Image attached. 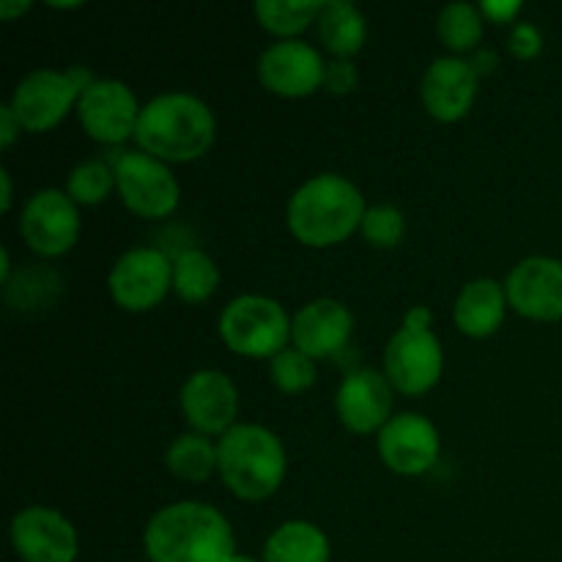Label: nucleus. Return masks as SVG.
<instances>
[{"mask_svg":"<svg viewBox=\"0 0 562 562\" xmlns=\"http://www.w3.org/2000/svg\"><path fill=\"white\" fill-rule=\"evenodd\" d=\"M140 110V99L124 80L97 77L77 99L75 115L93 143L119 151L135 140Z\"/></svg>","mask_w":562,"mask_h":562,"instance_id":"nucleus-8","label":"nucleus"},{"mask_svg":"<svg viewBox=\"0 0 562 562\" xmlns=\"http://www.w3.org/2000/svg\"><path fill=\"white\" fill-rule=\"evenodd\" d=\"M477 5H481L486 22H494V25H505V22L514 25V22H519L516 16H519L521 9H525L519 0H483V3Z\"/></svg>","mask_w":562,"mask_h":562,"instance_id":"nucleus-32","label":"nucleus"},{"mask_svg":"<svg viewBox=\"0 0 562 562\" xmlns=\"http://www.w3.org/2000/svg\"><path fill=\"white\" fill-rule=\"evenodd\" d=\"M263 562H333L329 536L307 519H289L263 541Z\"/></svg>","mask_w":562,"mask_h":562,"instance_id":"nucleus-21","label":"nucleus"},{"mask_svg":"<svg viewBox=\"0 0 562 562\" xmlns=\"http://www.w3.org/2000/svg\"><path fill=\"white\" fill-rule=\"evenodd\" d=\"M165 470L184 483H206L217 475V439L184 431L170 439L165 450Z\"/></svg>","mask_w":562,"mask_h":562,"instance_id":"nucleus-23","label":"nucleus"},{"mask_svg":"<svg viewBox=\"0 0 562 562\" xmlns=\"http://www.w3.org/2000/svg\"><path fill=\"white\" fill-rule=\"evenodd\" d=\"M31 9V0H0V20L14 22L16 16H25Z\"/></svg>","mask_w":562,"mask_h":562,"instance_id":"nucleus-36","label":"nucleus"},{"mask_svg":"<svg viewBox=\"0 0 562 562\" xmlns=\"http://www.w3.org/2000/svg\"><path fill=\"white\" fill-rule=\"evenodd\" d=\"M395 390L376 368H351L335 393V415L355 437H373L395 415Z\"/></svg>","mask_w":562,"mask_h":562,"instance_id":"nucleus-16","label":"nucleus"},{"mask_svg":"<svg viewBox=\"0 0 562 562\" xmlns=\"http://www.w3.org/2000/svg\"><path fill=\"white\" fill-rule=\"evenodd\" d=\"M505 283L494 278H475L461 285L453 302V324L461 335L472 340H486L503 329L508 316Z\"/></svg>","mask_w":562,"mask_h":562,"instance_id":"nucleus-20","label":"nucleus"},{"mask_svg":"<svg viewBox=\"0 0 562 562\" xmlns=\"http://www.w3.org/2000/svg\"><path fill=\"white\" fill-rule=\"evenodd\" d=\"M324 0H256L252 14L274 42L280 38H302V33L316 25Z\"/></svg>","mask_w":562,"mask_h":562,"instance_id":"nucleus-26","label":"nucleus"},{"mask_svg":"<svg viewBox=\"0 0 562 562\" xmlns=\"http://www.w3.org/2000/svg\"><path fill=\"white\" fill-rule=\"evenodd\" d=\"M217 475L241 503L274 497L289 475L283 439L261 423H239L217 439Z\"/></svg>","mask_w":562,"mask_h":562,"instance_id":"nucleus-4","label":"nucleus"},{"mask_svg":"<svg viewBox=\"0 0 562 562\" xmlns=\"http://www.w3.org/2000/svg\"><path fill=\"white\" fill-rule=\"evenodd\" d=\"M291 322L294 316L274 296L239 294L220 311L217 333L236 357L272 360L291 346Z\"/></svg>","mask_w":562,"mask_h":562,"instance_id":"nucleus-5","label":"nucleus"},{"mask_svg":"<svg viewBox=\"0 0 562 562\" xmlns=\"http://www.w3.org/2000/svg\"><path fill=\"white\" fill-rule=\"evenodd\" d=\"M228 562H263L261 558H250V554H241V552H236L234 558H231Z\"/></svg>","mask_w":562,"mask_h":562,"instance_id":"nucleus-38","label":"nucleus"},{"mask_svg":"<svg viewBox=\"0 0 562 562\" xmlns=\"http://www.w3.org/2000/svg\"><path fill=\"white\" fill-rule=\"evenodd\" d=\"M431 324H434L431 307L412 305L409 311L404 313V324H401V327H406V329H431Z\"/></svg>","mask_w":562,"mask_h":562,"instance_id":"nucleus-34","label":"nucleus"},{"mask_svg":"<svg viewBox=\"0 0 562 562\" xmlns=\"http://www.w3.org/2000/svg\"><path fill=\"white\" fill-rule=\"evenodd\" d=\"M9 541L22 562H77L80 536L66 514L49 505H25L11 516Z\"/></svg>","mask_w":562,"mask_h":562,"instance_id":"nucleus-14","label":"nucleus"},{"mask_svg":"<svg viewBox=\"0 0 562 562\" xmlns=\"http://www.w3.org/2000/svg\"><path fill=\"white\" fill-rule=\"evenodd\" d=\"M66 192L77 206H102L115 192V170L110 159L88 157L66 176Z\"/></svg>","mask_w":562,"mask_h":562,"instance_id":"nucleus-27","label":"nucleus"},{"mask_svg":"<svg viewBox=\"0 0 562 562\" xmlns=\"http://www.w3.org/2000/svg\"><path fill=\"white\" fill-rule=\"evenodd\" d=\"M360 86V69L351 58L327 60V75H324V91L333 97H349Z\"/></svg>","mask_w":562,"mask_h":562,"instance_id":"nucleus-31","label":"nucleus"},{"mask_svg":"<svg viewBox=\"0 0 562 562\" xmlns=\"http://www.w3.org/2000/svg\"><path fill=\"white\" fill-rule=\"evenodd\" d=\"M318 42L333 58H351L366 47L368 20L351 0H324L316 22Z\"/></svg>","mask_w":562,"mask_h":562,"instance_id":"nucleus-22","label":"nucleus"},{"mask_svg":"<svg viewBox=\"0 0 562 562\" xmlns=\"http://www.w3.org/2000/svg\"><path fill=\"white\" fill-rule=\"evenodd\" d=\"M20 236L38 258H60L80 241V206L58 187L36 190L20 212Z\"/></svg>","mask_w":562,"mask_h":562,"instance_id":"nucleus-9","label":"nucleus"},{"mask_svg":"<svg viewBox=\"0 0 562 562\" xmlns=\"http://www.w3.org/2000/svg\"><path fill=\"white\" fill-rule=\"evenodd\" d=\"M505 294L516 316L530 322H562V258L527 256L510 267Z\"/></svg>","mask_w":562,"mask_h":562,"instance_id":"nucleus-17","label":"nucleus"},{"mask_svg":"<svg viewBox=\"0 0 562 562\" xmlns=\"http://www.w3.org/2000/svg\"><path fill=\"white\" fill-rule=\"evenodd\" d=\"M483 33H486V16H483L481 5L456 0V3L439 9L437 38L448 49V55L470 58L475 49H481Z\"/></svg>","mask_w":562,"mask_h":562,"instance_id":"nucleus-25","label":"nucleus"},{"mask_svg":"<svg viewBox=\"0 0 562 562\" xmlns=\"http://www.w3.org/2000/svg\"><path fill=\"white\" fill-rule=\"evenodd\" d=\"M82 88L71 77L69 69H33L22 77L9 97L11 113L20 126L31 135L55 130L66 121V115L77 110Z\"/></svg>","mask_w":562,"mask_h":562,"instance_id":"nucleus-10","label":"nucleus"},{"mask_svg":"<svg viewBox=\"0 0 562 562\" xmlns=\"http://www.w3.org/2000/svg\"><path fill=\"white\" fill-rule=\"evenodd\" d=\"M170 261H173V294L184 305H203L212 300L223 274H220L217 261L206 250L184 247V250L173 252Z\"/></svg>","mask_w":562,"mask_h":562,"instance_id":"nucleus-24","label":"nucleus"},{"mask_svg":"<svg viewBox=\"0 0 562 562\" xmlns=\"http://www.w3.org/2000/svg\"><path fill=\"white\" fill-rule=\"evenodd\" d=\"M508 53L519 60H536L543 53V33L536 22L519 20L508 31Z\"/></svg>","mask_w":562,"mask_h":562,"instance_id":"nucleus-30","label":"nucleus"},{"mask_svg":"<svg viewBox=\"0 0 562 562\" xmlns=\"http://www.w3.org/2000/svg\"><path fill=\"white\" fill-rule=\"evenodd\" d=\"M148 562H228L236 536L228 516L201 499H179L154 510L143 527Z\"/></svg>","mask_w":562,"mask_h":562,"instance_id":"nucleus-1","label":"nucleus"},{"mask_svg":"<svg viewBox=\"0 0 562 562\" xmlns=\"http://www.w3.org/2000/svg\"><path fill=\"white\" fill-rule=\"evenodd\" d=\"M0 187H3V192H0V209H3V214L11 212V206H14V181H11V173L9 168H0Z\"/></svg>","mask_w":562,"mask_h":562,"instance_id":"nucleus-37","label":"nucleus"},{"mask_svg":"<svg viewBox=\"0 0 562 562\" xmlns=\"http://www.w3.org/2000/svg\"><path fill=\"white\" fill-rule=\"evenodd\" d=\"M82 3H49V9H60V11H69V9H80Z\"/></svg>","mask_w":562,"mask_h":562,"instance_id":"nucleus-39","label":"nucleus"},{"mask_svg":"<svg viewBox=\"0 0 562 562\" xmlns=\"http://www.w3.org/2000/svg\"><path fill=\"white\" fill-rule=\"evenodd\" d=\"M179 409L190 431L220 439L239 426V387L220 368H198L181 384Z\"/></svg>","mask_w":562,"mask_h":562,"instance_id":"nucleus-12","label":"nucleus"},{"mask_svg":"<svg viewBox=\"0 0 562 562\" xmlns=\"http://www.w3.org/2000/svg\"><path fill=\"white\" fill-rule=\"evenodd\" d=\"M355 335V313L344 300L316 296L294 313L291 322V346L311 360H333L349 346Z\"/></svg>","mask_w":562,"mask_h":562,"instance_id":"nucleus-19","label":"nucleus"},{"mask_svg":"<svg viewBox=\"0 0 562 562\" xmlns=\"http://www.w3.org/2000/svg\"><path fill=\"white\" fill-rule=\"evenodd\" d=\"M258 82L280 99H305L324 88L327 58L305 38H280L256 60Z\"/></svg>","mask_w":562,"mask_h":562,"instance_id":"nucleus-13","label":"nucleus"},{"mask_svg":"<svg viewBox=\"0 0 562 562\" xmlns=\"http://www.w3.org/2000/svg\"><path fill=\"white\" fill-rule=\"evenodd\" d=\"M366 209V195L349 176L324 170L291 192L285 203V225L300 245L329 250L360 234Z\"/></svg>","mask_w":562,"mask_h":562,"instance_id":"nucleus-2","label":"nucleus"},{"mask_svg":"<svg viewBox=\"0 0 562 562\" xmlns=\"http://www.w3.org/2000/svg\"><path fill=\"white\" fill-rule=\"evenodd\" d=\"M22 132H25V130L20 126L16 115L11 113L9 102L0 104V148H3V151H9V148L14 146L16 137H20Z\"/></svg>","mask_w":562,"mask_h":562,"instance_id":"nucleus-33","label":"nucleus"},{"mask_svg":"<svg viewBox=\"0 0 562 562\" xmlns=\"http://www.w3.org/2000/svg\"><path fill=\"white\" fill-rule=\"evenodd\" d=\"M269 379L283 395H302L313 390L318 379V362L289 346L269 360Z\"/></svg>","mask_w":562,"mask_h":562,"instance_id":"nucleus-28","label":"nucleus"},{"mask_svg":"<svg viewBox=\"0 0 562 562\" xmlns=\"http://www.w3.org/2000/svg\"><path fill=\"white\" fill-rule=\"evenodd\" d=\"M470 64H472V69L477 71V77H486V75H492L494 69H497L499 55L494 53V49L481 47V49H475V53L470 55Z\"/></svg>","mask_w":562,"mask_h":562,"instance_id":"nucleus-35","label":"nucleus"},{"mask_svg":"<svg viewBox=\"0 0 562 562\" xmlns=\"http://www.w3.org/2000/svg\"><path fill=\"white\" fill-rule=\"evenodd\" d=\"M110 300L126 313H148L173 294V261L151 245L130 247L115 258L108 274Z\"/></svg>","mask_w":562,"mask_h":562,"instance_id":"nucleus-7","label":"nucleus"},{"mask_svg":"<svg viewBox=\"0 0 562 562\" xmlns=\"http://www.w3.org/2000/svg\"><path fill=\"white\" fill-rule=\"evenodd\" d=\"M108 159L115 170V192L126 212L140 220H165L179 209L181 184L170 165L140 148H119Z\"/></svg>","mask_w":562,"mask_h":562,"instance_id":"nucleus-6","label":"nucleus"},{"mask_svg":"<svg viewBox=\"0 0 562 562\" xmlns=\"http://www.w3.org/2000/svg\"><path fill=\"white\" fill-rule=\"evenodd\" d=\"M217 140V115L192 91H162L143 102L135 148L165 165H190Z\"/></svg>","mask_w":562,"mask_h":562,"instance_id":"nucleus-3","label":"nucleus"},{"mask_svg":"<svg viewBox=\"0 0 562 562\" xmlns=\"http://www.w3.org/2000/svg\"><path fill=\"white\" fill-rule=\"evenodd\" d=\"M360 234L376 250H395L406 239V214L395 203H373L366 209Z\"/></svg>","mask_w":562,"mask_h":562,"instance_id":"nucleus-29","label":"nucleus"},{"mask_svg":"<svg viewBox=\"0 0 562 562\" xmlns=\"http://www.w3.org/2000/svg\"><path fill=\"white\" fill-rule=\"evenodd\" d=\"M481 77L470 58L439 55L426 66L420 80V102L426 113L439 124H456L467 119L477 102Z\"/></svg>","mask_w":562,"mask_h":562,"instance_id":"nucleus-18","label":"nucleus"},{"mask_svg":"<svg viewBox=\"0 0 562 562\" xmlns=\"http://www.w3.org/2000/svg\"><path fill=\"white\" fill-rule=\"evenodd\" d=\"M382 464L401 477H420L437 467L442 456V437L431 417L420 412H398L376 434Z\"/></svg>","mask_w":562,"mask_h":562,"instance_id":"nucleus-15","label":"nucleus"},{"mask_svg":"<svg viewBox=\"0 0 562 562\" xmlns=\"http://www.w3.org/2000/svg\"><path fill=\"white\" fill-rule=\"evenodd\" d=\"M382 373L393 390L406 398L431 393L445 373L442 340L431 329H406L390 335L382 355Z\"/></svg>","mask_w":562,"mask_h":562,"instance_id":"nucleus-11","label":"nucleus"}]
</instances>
